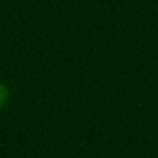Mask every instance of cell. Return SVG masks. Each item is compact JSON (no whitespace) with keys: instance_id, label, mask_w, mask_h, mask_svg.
I'll return each mask as SVG.
<instances>
[{"instance_id":"obj_1","label":"cell","mask_w":158,"mask_h":158,"mask_svg":"<svg viewBox=\"0 0 158 158\" xmlns=\"http://www.w3.org/2000/svg\"><path fill=\"white\" fill-rule=\"evenodd\" d=\"M7 98H9V93H7L6 86L2 85V84H0V107H2L6 104Z\"/></svg>"}]
</instances>
